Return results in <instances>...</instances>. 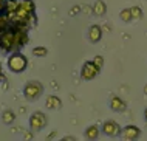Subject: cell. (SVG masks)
I'll return each instance as SVG.
<instances>
[{"label": "cell", "instance_id": "1", "mask_svg": "<svg viewBox=\"0 0 147 141\" xmlns=\"http://www.w3.org/2000/svg\"><path fill=\"white\" fill-rule=\"evenodd\" d=\"M43 93V85L39 81H30V82L25 84L23 87V95L28 101H36L39 99Z\"/></svg>", "mask_w": 147, "mask_h": 141}, {"label": "cell", "instance_id": "2", "mask_svg": "<svg viewBox=\"0 0 147 141\" xmlns=\"http://www.w3.org/2000/svg\"><path fill=\"white\" fill-rule=\"evenodd\" d=\"M28 65V60L22 53H14L8 58V68L14 73H22Z\"/></svg>", "mask_w": 147, "mask_h": 141}, {"label": "cell", "instance_id": "3", "mask_svg": "<svg viewBox=\"0 0 147 141\" xmlns=\"http://www.w3.org/2000/svg\"><path fill=\"white\" fill-rule=\"evenodd\" d=\"M14 34H16V30H3L0 31V48L6 53L9 51H14L16 50V45H14Z\"/></svg>", "mask_w": 147, "mask_h": 141}, {"label": "cell", "instance_id": "4", "mask_svg": "<svg viewBox=\"0 0 147 141\" xmlns=\"http://www.w3.org/2000/svg\"><path fill=\"white\" fill-rule=\"evenodd\" d=\"M99 71H101V68L93 60H87L81 68V78H82V81H91L99 75Z\"/></svg>", "mask_w": 147, "mask_h": 141}, {"label": "cell", "instance_id": "5", "mask_svg": "<svg viewBox=\"0 0 147 141\" xmlns=\"http://www.w3.org/2000/svg\"><path fill=\"white\" fill-rule=\"evenodd\" d=\"M45 126H47V116H45L43 112H34V113L30 116V127H31V130H34V132L42 130Z\"/></svg>", "mask_w": 147, "mask_h": 141}, {"label": "cell", "instance_id": "6", "mask_svg": "<svg viewBox=\"0 0 147 141\" xmlns=\"http://www.w3.org/2000/svg\"><path fill=\"white\" fill-rule=\"evenodd\" d=\"M102 134L107 135V136H118V135H121V126L116 123V121H112V119H109V121H104V124H102Z\"/></svg>", "mask_w": 147, "mask_h": 141}, {"label": "cell", "instance_id": "7", "mask_svg": "<svg viewBox=\"0 0 147 141\" xmlns=\"http://www.w3.org/2000/svg\"><path fill=\"white\" fill-rule=\"evenodd\" d=\"M121 135H122L124 140H138L141 136V130H140V127L130 124V126H125L124 129H122Z\"/></svg>", "mask_w": 147, "mask_h": 141}, {"label": "cell", "instance_id": "8", "mask_svg": "<svg viewBox=\"0 0 147 141\" xmlns=\"http://www.w3.org/2000/svg\"><path fill=\"white\" fill-rule=\"evenodd\" d=\"M102 39V28L99 25H91L88 30V40L91 43H98Z\"/></svg>", "mask_w": 147, "mask_h": 141}, {"label": "cell", "instance_id": "9", "mask_svg": "<svg viewBox=\"0 0 147 141\" xmlns=\"http://www.w3.org/2000/svg\"><path fill=\"white\" fill-rule=\"evenodd\" d=\"M110 108L113 112H124L127 108V104L124 99H121L119 96H112L110 98Z\"/></svg>", "mask_w": 147, "mask_h": 141}, {"label": "cell", "instance_id": "10", "mask_svg": "<svg viewBox=\"0 0 147 141\" xmlns=\"http://www.w3.org/2000/svg\"><path fill=\"white\" fill-rule=\"evenodd\" d=\"M45 106H47V108H50V110H57V108L62 107V101L56 95H50V96H47Z\"/></svg>", "mask_w": 147, "mask_h": 141}, {"label": "cell", "instance_id": "11", "mask_svg": "<svg viewBox=\"0 0 147 141\" xmlns=\"http://www.w3.org/2000/svg\"><path fill=\"white\" fill-rule=\"evenodd\" d=\"M19 6L17 9L22 11V13H28V14H33L34 13V3L31 0H17Z\"/></svg>", "mask_w": 147, "mask_h": 141}, {"label": "cell", "instance_id": "12", "mask_svg": "<svg viewBox=\"0 0 147 141\" xmlns=\"http://www.w3.org/2000/svg\"><path fill=\"white\" fill-rule=\"evenodd\" d=\"M107 13V5L102 0H96L93 5V14L94 16H104Z\"/></svg>", "mask_w": 147, "mask_h": 141}, {"label": "cell", "instance_id": "13", "mask_svg": "<svg viewBox=\"0 0 147 141\" xmlns=\"http://www.w3.org/2000/svg\"><path fill=\"white\" fill-rule=\"evenodd\" d=\"M99 127L98 126H88L85 129V132H84V135H85V138L87 140H96L98 136H99Z\"/></svg>", "mask_w": 147, "mask_h": 141}, {"label": "cell", "instance_id": "14", "mask_svg": "<svg viewBox=\"0 0 147 141\" xmlns=\"http://www.w3.org/2000/svg\"><path fill=\"white\" fill-rule=\"evenodd\" d=\"M119 17H121L122 22H132L133 17H132V11H130V8H124V9H121V13H119Z\"/></svg>", "mask_w": 147, "mask_h": 141}, {"label": "cell", "instance_id": "15", "mask_svg": "<svg viewBox=\"0 0 147 141\" xmlns=\"http://www.w3.org/2000/svg\"><path fill=\"white\" fill-rule=\"evenodd\" d=\"M14 118H16V113L13 110H5V112H3V115H2V119H3V123H5V124H11L14 121Z\"/></svg>", "mask_w": 147, "mask_h": 141}, {"label": "cell", "instance_id": "16", "mask_svg": "<svg viewBox=\"0 0 147 141\" xmlns=\"http://www.w3.org/2000/svg\"><path fill=\"white\" fill-rule=\"evenodd\" d=\"M33 54L37 56V58H43V56L48 54V50L45 47H36V48H33Z\"/></svg>", "mask_w": 147, "mask_h": 141}, {"label": "cell", "instance_id": "17", "mask_svg": "<svg viewBox=\"0 0 147 141\" xmlns=\"http://www.w3.org/2000/svg\"><path fill=\"white\" fill-rule=\"evenodd\" d=\"M8 26H9V19H8V16L6 14L3 16L2 13H0V31L6 30Z\"/></svg>", "mask_w": 147, "mask_h": 141}, {"label": "cell", "instance_id": "18", "mask_svg": "<svg viewBox=\"0 0 147 141\" xmlns=\"http://www.w3.org/2000/svg\"><path fill=\"white\" fill-rule=\"evenodd\" d=\"M130 11H132V17L135 20H140L142 19V9L140 6H133V8H130Z\"/></svg>", "mask_w": 147, "mask_h": 141}, {"label": "cell", "instance_id": "19", "mask_svg": "<svg viewBox=\"0 0 147 141\" xmlns=\"http://www.w3.org/2000/svg\"><path fill=\"white\" fill-rule=\"evenodd\" d=\"M93 62L96 64V65H98L99 68H102V67H104V58H102V56H94Z\"/></svg>", "mask_w": 147, "mask_h": 141}, {"label": "cell", "instance_id": "20", "mask_svg": "<svg viewBox=\"0 0 147 141\" xmlns=\"http://www.w3.org/2000/svg\"><path fill=\"white\" fill-rule=\"evenodd\" d=\"M5 9V0H0V11Z\"/></svg>", "mask_w": 147, "mask_h": 141}, {"label": "cell", "instance_id": "21", "mask_svg": "<svg viewBox=\"0 0 147 141\" xmlns=\"http://www.w3.org/2000/svg\"><path fill=\"white\" fill-rule=\"evenodd\" d=\"M144 118H146V121H147V108L144 110Z\"/></svg>", "mask_w": 147, "mask_h": 141}, {"label": "cell", "instance_id": "22", "mask_svg": "<svg viewBox=\"0 0 147 141\" xmlns=\"http://www.w3.org/2000/svg\"><path fill=\"white\" fill-rule=\"evenodd\" d=\"M144 93L147 95V84H146V85H144Z\"/></svg>", "mask_w": 147, "mask_h": 141}, {"label": "cell", "instance_id": "23", "mask_svg": "<svg viewBox=\"0 0 147 141\" xmlns=\"http://www.w3.org/2000/svg\"><path fill=\"white\" fill-rule=\"evenodd\" d=\"M0 79H2V68H0Z\"/></svg>", "mask_w": 147, "mask_h": 141}]
</instances>
